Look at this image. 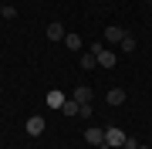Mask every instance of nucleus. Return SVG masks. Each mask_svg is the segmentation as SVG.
I'll return each mask as SVG.
<instances>
[{"label":"nucleus","instance_id":"nucleus-10","mask_svg":"<svg viewBox=\"0 0 152 149\" xmlns=\"http://www.w3.org/2000/svg\"><path fill=\"white\" fill-rule=\"evenodd\" d=\"M61 112H64L68 119H71V115H78V112H81V102H75V98H68L64 105H61Z\"/></svg>","mask_w":152,"mask_h":149},{"label":"nucleus","instance_id":"nucleus-5","mask_svg":"<svg viewBox=\"0 0 152 149\" xmlns=\"http://www.w3.org/2000/svg\"><path fill=\"white\" fill-rule=\"evenodd\" d=\"M71 98H75V102H81V105H91V98H95V95H91V88H88V85H78Z\"/></svg>","mask_w":152,"mask_h":149},{"label":"nucleus","instance_id":"nucleus-12","mask_svg":"<svg viewBox=\"0 0 152 149\" xmlns=\"http://www.w3.org/2000/svg\"><path fill=\"white\" fill-rule=\"evenodd\" d=\"M81 68H85V71H91V68H98V58L91 54V51H88V54H81Z\"/></svg>","mask_w":152,"mask_h":149},{"label":"nucleus","instance_id":"nucleus-4","mask_svg":"<svg viewBox=\"0 0 152 149\" xmlns=\"http://www.w3.org/2000/svg\"><path fill=\"white\" fill-rule=\"evenodd\" d=\"M85 142H88V146L105 149V129H85Z\"/></svg>","mask_w":152,"mask_h":149},{"label":"nucleus","instance_id":"nucleus-8","mask_svg":"<svg viewBox=\"0 0 152 149\" xmlns=\"http://www.w3.org/2000/svg\"><path fill=\"white\" fill-rule=\"evenodd\" d=\"M64 102H68V98H64V95H61L58 88H51V92H48V105H51V109H61Z\"/></svg>","mask_w":152,"mask_h":149},{"label":"nucleus","instance_id":"nucleus-6","mask_svg":"<svg viewBox=\"0 0 152 149\" xmlns=\"http://www.w3.org/2000/svg\"><path fill=\"white\" fill-rule=\"evenodd\" d=\"M122 37H125L122 27H115V24H112V27H105V41H108V44H122Z\"/></svg>","mask_w":152,"mask_h":149},{"label":"nucleus","instance_id":"nucleus-2","mask_svg":"<svg viewBox=\"0 0 152 149\" xmlns=\"http://www.w3.org/2000/svg\"><path fill=\"white\" fill-rule=\"evenodd\" d=\"M125 142V129H118V126H108V129H105V146H115V149H118Z\"/></svg>","mask_w":152,"mask_h":149},{"label":"nucleus","instance_id":"nucleus-9","mask_svg":"<svg viewBox=\"0 0 152 149\" xmlns=\"http://www.w3.org/2000/svg\"><path fill=\"white\" fill-rule=\"evenodd\" d=\"M105 102H108V105H122L125 102V88H112L108 95H105Z\"/></svg>","mask_w":152,"mask_h":149},{"label":"nucleus","instance_id":"nucleus-1","mask_svg":"<svg viewBox=\"0 0 152 149\" xmlns=\"http://www.w3.org/2000/svg\"><path fill=\"white\" fill-rule=\"evenodd\" d=\"M91 54L98 58V68H115V61H118L112 48H102V44H91Z\"/></svg>","mask_w":152,"mask_h":149},{"label":"nucleus","instance_id":"nucleus-16","mask_svg":"<svg viewBox=\"0 0 152 149\" xmlns=\"http://www.w3.org/2000/svg\"><path fill=\"white\" fill-rule=\"evenodd\" d=\"M0 17H4V7H0Z\"/></svg>","mask_w":152,"mask_h":149},{"label":"nucleus","instance_id":"nucleus-7","mask_svg":"<svg viewBox=\"0 0 152 149\" xmlns=\"http://www.w3.org/2000/svg\"><path fill=\"white\" fill-rule=\"evenodd\" d=\"M48 41H64V27H61L58 21L48 24Z\"/></svg>","mask_w":152,"mask_h":149},{"label":"nucleus","instance_id":"nucleus-15","mask_svg":"<svg viewBox=\"0 0 152 149\" xmlns=\"http://www.w3.org/2000/svg\"><path fill=\"white\" fill-rule=\"evenodd\" d=\"M17 17V7H4V21H14Z\"/></svg>","mask_w":152,"mask_h":149},{"label":"nucleus","instance_id":"nucleus-3","mask_svg":"<svg viewBox=\"0 0 152 149\" xmlns=\"http://www.w3.org/2000/svg\"><path fill=\"white\" fill-rule=\"evenodd\" d=\"M44 129H48V126H44V119H41V115H31V119H27V126H24V132L37 139V136H44Z\"/></svg>","mask_w":152,"mask_h":149},{"label":"nucleus","instance_id":"nucleus-14","mask_svg":"<svg viewBox=\"0 0 152 149\" xmlns=\"http://www.w3.org/2000/svg\"><path fill=\"white\" fill-rule=\"evenodd\" d=\"M122 48H125V51H135V37H132V34H125V37H122Z\"/></svg>","mask_w":152,"mask_h":149},{"label":"nucleus","instance_id":"nucleus-13","mask_svg":"<svg viewBox=\"0 0 152 149\" xmlns=\"http://www.w3.org/2000/svg\"><path fill=\"white\" fill-rule=\"evenodd\" d=\"M139 146H142V142H139V139H132V136H125V142H122L118 149H139Z\"/></svg>","mask_w":152,"mask_h":149},{"label":"nucleus","instance_id":"nucleus-11","mask_svg":"<svg viewBox=\"0 0 152 149\" xmlns=\"http://www.w3.org/2000/svg\"><path fill=\"white\" fill-rule=\"evenodd\" d=\"M64 48H71V51H81V37H78L75 31H71V34H64Z\"/></svg>","mask_w":152,"mask_h":149},{"label":"nucleus","instance_id":"nucleus-17","mask_svg":"<svg viewBox=\"0 0 152 149\" xmlns=\"http://www.w3.org/2000/svg\"><path fill=\"white\" fill-rule=\"evenodd\" d=\"M139 149H149V146H139Z\"/></svg>","mask_w":152,"mask_h":149}]
</instances>
